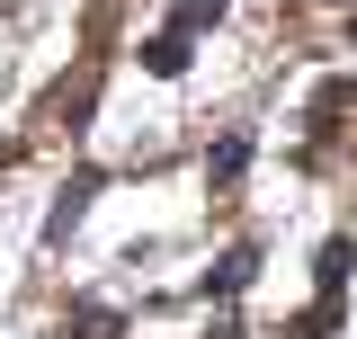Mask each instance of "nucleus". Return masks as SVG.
I'll use <instances>...</instances> for the list:
<instances>
[{
  "instance_id": "obj_1",
  "label": "nucleus",
  "mask_w": 357,
  "mask_h": 339,
  "mask_svg": "<svg viewBox=\"0 0 357 339\" xmlns=\"http://www.w3.org/2000/svg\"><path fill=\"white\" fill-rule=\"evenodd\" d=\"M89 197H98V170H81V179L63 188V206L45 214V241H72V223H81V214H89Z\"/></svg>"
},
{
  "instance_id": "obj_8",
  "label": "nucleus",
  "mask_w": 357,
  "mask_h": 339,
  "mask_svg": "<svg viewBox=\"0 0 357 339\" xmlns=\"http://www.w3.org/2000/svg\"><path fill=\"white\" fill-rule=\"evenodd\" d=\"M72 339H116V312H107V303H81V312H72Z\"/></svg>"
},
{
  "instance_id": "obj_3",
  "label": "nucleus",
  "mask_w": 357,
  "mask_h": 339,
  "mask_svg": "<svg viewBox=\"0 0 357 339\" xmlns=\"http://www.w3.org/2000/svg\"><path fill=\"white\" fill-rule=\"evenodd\" d=\"M206 27H223V0H178L170 9V36H206Z\"/></svg>"
},
{
  "instance_id": "obj_5",
  "label": "nucleus",
  "mask_w": 357,
  "mask_h": 339,
  "mask_svg": "<svg viewBox=\"0 0 357 339\" xmlns=\"http://www.w3.org/2000/svg\"><path fill=\"white\" fill-rule=\"evenodd\" d=\"M241 170H250V134H223L206 152V179H241Z\"/></svg>"
},
{
  "instance_id": "obj_7",
  "label": "nucleus",
  "mask_w": 357,
  "mask_h": 339,
  "mask_svg": "<svg viewBox=\"0 0 357 339\" xmlns=\"http://www.w3.org/2000/svg\"><path fill=\"white\" fill-rule=\"evenodd\" d=\"M331 322H340V295H321L304 322H286V339H331Z\"/></svg>"
},
{
  "instance_id": "obj_6",
  "label": "nucleus",
  "mask_w": 357,
  "mask_h": 339,
  "mask_svg": "<svg viewBox=\"0 0 357 339\" xmlns=\"http://www.w3.org/2000/svg\"><path fill=\"white\" fill-rule=\"evenodd\" d=\"M349 268H357L349 241H321V268H312V277H321V295H340V286H349Z\"/></svg>"
},
{
  "instance_id": "obj_2",
  "label": "nucleus",
  "mask_w": 357,
  "mask_h": 339,
  "mask_svg": "<svg viewBox=\"0 0 357 339\" xmlns=\"http://www.w3.org/2000/svg\"><path fill=\"white\" fill-rule=\"evenodd\" d=\"M250 268H259V250H223L215 268L197 277V295H206V303H215V295H241V286H250Z\"/></svg>"
},
{
  "instance_id": "obj_4",
  "label": "nucleus",
  "mask_w": 357,
  "mask_h": 339,
  "mask_svg": "<svg viewBox=\"0 0 357 339\" xmlns=\"http://www.w3.org/2000/svg\"><path fill=\"white\" fill-rule=\"evenodd\" d=\"M143 72L178 81V72H188V36H152V45H143Z\"/></svg>"
},
{
  "instance_id": "obj_9",
  "label": "nucleus",
  "mask_w": 357,
  "mask_h": 339,
  "mask_svg": "<svg viewBox=\"0 0 357 339\" xmlns=\"http://www.w3.org/2000/svg\"><path fill=\"white\" fill-rule=\"evenodd\" d=\"M206 339H250V331H241V322H215V331H206Z\"/></svg>"
}]
</instances>
